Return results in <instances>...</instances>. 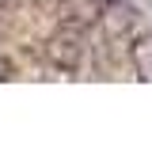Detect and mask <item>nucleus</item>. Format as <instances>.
Wrapping results in <instances>:
<instances>
[{
	"instance_id": "nucleus-1",
	"label": "nucleus",
	"mask_w": 152,
	"mask_h": 152,
	"mask_svg": "<svg viewBox=\"0 0 152 152\" xmlns=\"http://www.w3.org/2000/svg\"><path fill=\"white\" fill-rule=\"evenodd\" d=\"M50 57L61 69H80V61H84V38H80V31H61L50 42Z\"/></svg>"
},
{
	"instance_id": "nucleus-2",
	"label": "nucleus",
	"mask_w": 152,
	"mask_h": 152,
	"mask_svg": "<svg viewBox=\"0 0 152 152\" xmlns=\"http://www.w3.org/2000/svg\"><path fill=\"white\" fill-rule=\"evenodd\" d=\"M133 65H137L141 80H152V38H141L133 46Z\"/></svg>"
}]
</instances>
